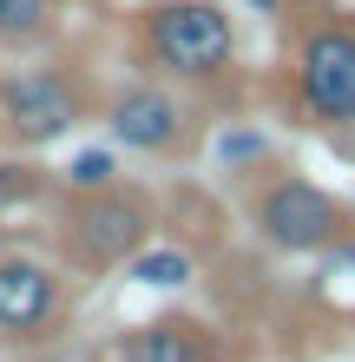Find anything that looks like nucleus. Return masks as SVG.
Segmentation results:
<instances>
[{"mask_svg": "<svg viewBox=\"0 0 355 362\" xmlns=\"http://www.w3.org/2000/svg\"><path fill=\"white\" fill-rule=\"evenodd\" d=\"M164 204L152 185L112 178L99 191H59L53 204V264L66 276H112L158 238Z\"/></svg>", "mask_w": 355, "mask_h": 362, "instance_id": "f257e3e1", "label": "nucleus"}, {"mask_svg": "<svg viewBox=\"0 0 355 362\" xmlns=\"http://www.w3.org/2000/svg\"><path fill=\"white\" fill-rule=\"evenodd\" d=\"M132 53L152 79L217 93L237 79V20L224 0H145L132 20Z\"/></svg>", "mask_w": 355, "mask_h": 362, "instance_id": "f03ea898", "label": "nucleus"}, {"mask_svg": "<svg viewBox=\"0 0 355 362\" xmlns=\"http://www.w3.org/2000/svg\"><path fill=\"white\" fill-rule=\"evenodd\" d=\"M243 224L250 238L277 257H329L355 238V204L336 198L329 185L303 178V172H263L243 191Z\"/></svg>", "mask_w": 355, "mask_h": 362, "instance_id": "7ed1b4c3", "label": "nucleus"}, {"mask_svg": "<svg viewBox=\"0 0 355 362\" xmlns=\"http://www.w3.org/2000/svg\"><path fill=\"white\" fill-rule=\"evenodd\" d=\"M289 112L309 132H355V7L309 20L289 47Z\"/></svg>", "mask_w": 355, "mask_h": 362, "instance_id": "20e7f679", "label": "nucleus"}, {"mask_svg": "<svg viewBox=\"0 0 355 362\" xmlns=\"http://www.w3.org/2000/svg\"><path fill=\"white\" fill-rule=\"evenodd\" d=\"M99 119H106V139L119 152H138V158L178 165V158H191L204 145V119L184 99V86L152 79V73H132L112 93H99Z\"/></svg>", "mask_w": 355, "mask_h": 362, "instance_id": "39448f33", "label": "nucleus"}, {"mask_svg": "<svg viewBox=\"0 0 355 362\" xmlns=\"http://www.w3.org/2000/svg\"><path fill=\"white\" fill-rule=\"evenodd\" d=\"M92 112V86L73 59H47V66H20V73H0V145L7 152H47L86 125Z\"/></svg>", "mask_w": 355, "mask_h": 362, "instance_id": "423d86ee", "label": "nucleus"}, {"mask_svg": "<svg viewBox=\"0 0 355 362\" xmlns=\"http://www.w3.org/2000/svg\"><path fill=\"white\" fill-rule=\"evenodd\" d=\"M73 329V276L53 257L0 250V349H47Z\"/></svg>", "mask_w": 355, "mask_h": 362, "instance_id": "0eeeda50", "label": "nucleus"}, {"mask_svg": "<svg viewBox=\"0 0 355 362\" xmlns=\"http://www.w3.org/2000/svg\"><path fill=\"white\" fill-rule=\"evenodd\" d=\"M99 362H257V343H243L237 329L211 323V316L191 310H164L145 316V323H125Z\"/></svg>", "mask_w": 355, "mask_h": 362, "instance_id": "6e6552de", "label": "nucleus"}, {"mask_svg": "<svg viewBox=\"0 0 355 362\" xmlns=\"http://www.w3.org/2000/svg\"><path fill=\"white\" fill-rule=\"evenodd\" d=\"M66 20V0H0V53H33L47 47Z\"/></svg>", "mask_w": 355, "mask_h": 362, "instance_id": "1a4fd4ad", "label": "nucleus"}, {"mask_svg": "<svg viewBox=\"0 0 355 362\" xmlns=\"http://www.w3.org/2000/svg\"><path fill=\"white\" fill-rule=\"evenodd\" d=\"M125 270H132V284H145V290H178V284L198 276V250L191 244H172V238H152Z\"/></svg>", "mask_w": 355, "mask_h": 362, "instance_id": "9d476101", "label": "nucleus"}, {"mask_svg": "<svg viewBox=\"0 0 355 362\" xmlns=\"http://www.w3.org/2000/svg\"><path fill=\"white\" fill-rule=\"evenodd\" d=\"M53 172L47 165H33L27 152H13V158H0V224L20 218V211H33V204H47L53 198Z\"/></svg>", "mask_w": 355, "mask_h": 362, "instance_id": "9b49d317", "label": "nucleus"}, {"mask_svg": "<svg viewBox=\"0 0 355 362\" xmlns=\"http://www.w3.org/2000/svg\"><path fill=\"white\" fill-rule=\"evenodd\" d=\"M112 178H119V145L106 139V145H86V152H73V165H66L53 185H59V191H99V185H112Z\"/></svg>", "mask_w": 355, "mask_h": 362, "instance_id": "f8f14e48", "label": "nucleus"}, {"mask_svg": "<svg viewBox=\"0 0 355 362\" xmlns=\"http://www.w3.org/2000/svg\"><path fill=\"white\" fill-rule=\"evenodd\" d=\"M217 158H224V172H250V165L270 158V139L257 132V125H237V132L217 139Z\"/></svg>", "mask_w": 355, "mask_h": 362, "instance_id": "ddd939ff", "label": "nucleus"}, {"mask_svg": "<svg viewBox=\"0 0 355 362\" xmlns=\"http://www.w3.org/2000/svg\"><path fill=\"white\" fill-rule=\"evenodd\" d=\"M250 7H257L263 20H289V0H250Z\"/></svg>", "mask_w": 355, "mask_h": 362, "instance_id": "4468645a", "label": "nucleus"}, {"mask_svg": "<svg viewBox=\"0 0 355 362\" xmlns=\"http://www.w3.org/2000/svg\"><path fill=\"white\" fill-rule=\"evenodd\" d=\"M349 204H355V198H349Z\"/></svg>", "mask_w": 355, "mask_h": 362, "instance_id": "2eb2a0df", "label": "nucleus"}]
</instances>
